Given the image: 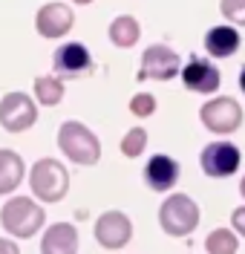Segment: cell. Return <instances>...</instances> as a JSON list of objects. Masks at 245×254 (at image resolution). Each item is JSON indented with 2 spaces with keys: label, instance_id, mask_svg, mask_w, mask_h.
<instances>
[{
  "label": "cell",
  "instance_id": "obj_1",
  "mask_svg": "<svg viewBox=\"0 0 245 254\" xmlns=\"http://www.w3.org/2000/svg\"><path fill=\"white\" fill-rule=\"evenodd\" d=\"M58 144L75 165H96L98 156H101L98 139L81 122H64L61 130H58Z\"/></svg>",
  "mask_w": 245,
  "mask_h": 254
},
{
  "label": "cell",
  "instance_id": "obj_2",
  "mask_svg": "<svg viewBox=\"0 0 245 254\" xmlns=\"http://www.w3.org/2000/svg\"><path fill=\"white\" fill-rule=\"evenodd\" d=\"M159 222L170 237H185L199 225V208L188 193H173L159 208Z\"/></svg>",
  "mask_w": 245,
  "mask_h": 254
},
{
  "label": "cell",
  "instance_id": "obj_3",
  "mask_svg": "<svg viewBox=\"0 0 245 254\" xmlns=\"http://www.w3.org/2000/svg\"><path fill=\"white\" fill-rule=\"evenodd\" d=\"M0 222L15 237H32L35 231L44 225V208L35 205L29 196H15V199H9L3 205Z\"/></svg>",
  "mask_w": 245,
  "mask_h": 254
},
{
  "label": "cell",
  "instance_id": "obj_4",
  "mask_svg": "<svg viewBox=\"0 0 245 254\" xmlns=\"http://www.w3.org/2000/svg\"><path fill=\"white\" fill-rule=\"evenodd\" d=\"M29 185H32L38 199L58 202V199H64L66 188H69V174H66V168L61 162H55V159H41L32 168Z\"/></svg>",
  "mask_w": 245,
  "mask_h": 254
},
{
  "label": "cell",
  "instance_id": "obj_5",
  "mask_svg": "<svg viewBox=\"0 0 245 254\" xmlns=\"http://www.w3.org/2000/svg\"><path fill=\"white\" fill-rule=\"evenodd\" d=\"M199 119H202V125L208 127V130H213V133H234L237 127L243 125V107H240L234 98L219 95V98L208 101V104L199 110Z\"/></svg>",
  "mask_w": 245,
  "mask_h": 254
},
{
  "label": "cell",
  "instance_id": "obj_6",
  "mask_svg": "<svg viewBox=\"0 0 245 254\" xmlns=\"http://www.w3.org/2000/svg\"><path fill=\"white\" fill-rule=\"evenodd\" d=\"M38 119L32 98L23 93H9L0 101V125L6 127L9 133H20V130H29Z\"/></svg>",
  "mask_w": 245,
  "mask_h": 254
},
{
  "label": "cell",
  "instance_id": "obj_7",
  "mask_svg": "<svg viewBox=\"0 0 245 254\" xmlns=\"http://www.w3.org/2000/svg\"><path fill=\"white\" fill-rule=\"evenodd\" d=\"M179 72V55L170 47H147L145 55H142V69H139V78H156V81H170Z\"/></svg>",
  "mask_w": 245,
  "mask_h": 254
},
{
  "label": "cell",
  "instance_id": "obj_8",
  "mask_svg": "<svg viewBox=\"0 0 245 254\" xmlns=\"http://www.w3.org/2000/svg\"><path fill=\"white\" fill-rule=\"evenodd\" d=\"M240 150L234 147L231 142H213L208 144L205 150H202V156H199V162H202V171L208 176H213V179H222V176H231L237 168H240Z\"/></svg>",
  "mask_w": 245,
  "mask_h": 254
},
{
  "label": "cell",
  "instance_id": "obj_9",
  "mask_svg": "<svg viewBox=\"0 0 245 254\" xmlns=\"http://www.w3.org/2000/svg\"><path fill=\"white\" fill-rule=\"evenodd\" d=\"M130 234H133V225L121 211H107L96 222V240L104 249H121V246H127Z\"/></svg>",
  "mask_w": 245,
  "mask_h": 254
},
{
  "label": "cell",
  "instance_id": "obj_10",
  "mask_svg": "<svg viewBox=\"0 0 245 254\" xmlns=\"http://www.w3.org/2000/svg\"><path fill=\"white\" fill-rule=\"evenodd\" d=\"M182 84L191 90V93H216L219 90V69L213 64L202 61V58H191L188 66L182 69Z\"/></svg>",
  "mask_w": 245,
  "mask_h": 254
},
{
  "label": "cell",
  "instance_id": "obj_11",
  "mask_svg": "<svg viewBox=\"0 0 245 254\" xmlns=\"http://www.w3.org/2000/svg\"><path fill=\"white\" fill-rule=\"evenodd\" d=\"M52 66H55V75H81V72H90V66H93V58H90V52L84 44H64V47H58L55 52V58H52Z\"/></svg>",
  "mask_w": 245,
  "mask_h": 254
},
{
  "label": "cell",
  "instance_id": "obj_12",
  "mask_svg": "<svg viewBox=\"0 0 245 254\" xmlns=\"http://www.w3.org/2000/svg\"><path fill=\"white\" fill-rule=\"evenodd\" d=\"M145 182L153 190H159V193L162 190H170L179 182V165H176V159L164 156V153L153 156L145 168Z\"/></svg>",
  "mask_w": 245,
  "mask_h": 254
},
{
  "label": "cell",
  "instance_id": "obj_13",
  "mask_svg": "<svg viewBox=\"0 0 245 254\" xmlns=\"http://www.w3.org/2000/svg\"><path fill=\"white\" fill-rule=\"evenodd\" d=\"M72 29V12L64 3H47L38 12V32L44 38H61Z\"/></svg>",
  "mask_w": 245,
  "mask_h": 254
},
{
  "label": "cell",
  "instance_id": "obj_14",
  "mask_svg": "<svg viewBox=\"0 0 245 254\" xmlns=\"http://www.w3.org/2000/svg\"><path fill=\"white\" fill-rule=\"evenodd\" d=\"M41 252L44 254H78V231L69 222L52 225L47 234H44Z\"/></svg>",
  "mask_w": 245,
  "mask_h": 254
},
{
  "label": "cell",
  "instance_id": "obj_15",
  "mask_svg": "<svg viewBox=\"0 0 245 254\" xmlns=\"http://www.w3.org/2000/svg\"><path fill=\"white\" fill-rule=\"evenodd\" d=\"M205 49L213 58H228V55H234L240 49V32L234 26H213L205 35Z\"/></svg>",
  "mask_w": 245,
  "mask_h": 254
},
{
  "label": "cell",
  "instance_id": "obj_16",
  "mask_svg": "<svg viewBox=\"0 0 245 254\" xmlns=\"http://www.w3.org/2000/svg\"><path fill=\"white\" fill-rule=\"evenodd\" d=\"M20 176H23V159L15 150H0V193L17 188Z\"/></svg>",
  "mask_w": 245,
  "mask_h": 254
},
{
  "label": "cell",
  "instance_id": "obj_17",
  "mask_svg": "<svg viewBox=\"0 0 245 254\" xmlns=\"http://www.w3.org/2000/svg\"><path fill=\"white\" fill-rule=\"evenodd\" d=\"M139 20L130 15H121V17H115L113 23H110V41H113L115 47H133L136 41H139Z\"/></svg>",
  "mask_w": 245,
  "mask_h": 254
},
{
  "label": "cell",
  "instance_id": "obj_18",
  "mask_svg": "<svg viewBox=\"0 0 245 254\" xmlns=\"http://www.w3.org/2000/svg\"><path fill=\"white\" fill-rule=\"evenodd\" d=\"M205 249H208V254H237L240 243H237V237L231 234L228 228H216L213 234H208Z\"/></svg>",
  "mask_w": 245,
  "mask_h": 254
},
{
  "label": "cell",
  "instance_id": "obj_19",
  "mask_svg": "<svg viewBox=\"0 0 245 254\" xmlns=\"http://www.w3.org/2000/svg\"><path fill=\"white\" fill-rule=\"evenodd\" d=\"M35 93L41 104H58L64 98V84L58 78H38L35 81Z\"/></svg>",
  "mask_w": 245,
  "mask_h": 254
},
{
  "label": "cell",
  "instance_id": "obj_20",
  "mask_svg": "<svg viewBox=\"0 0 245 254\" xmlns=\"http://www.w3.org/2000/svg\"><path fill=\"white\" fill-rule=\"evenodd\" d=\"M145 144H147V133L142 130V127H133V130H127V136L121 139V153L136 159L142 150H145Z\"/></svg>",
  "mask_w": 245,
  "mask_h": 254
},
{
  "label": "cell",
  "instance_id": "obj_21",
  "mask_svg": "<svg viewBox=\"0 0 245 254\" xmlns=\"http://www.w3.org/2000/svg\"><path fill=\"white\" fill-rule=\"evenodd\" d=\"M219 9H222V17H228L231 23L245 26V0H222Z\"/></svg>",
  "mask_w": 245,
  "mask_h": 254
},
{
  "label": "cell",
  "instance_id": "obj_22",
  "mask_svg": "<svg viewBox=\"0 0 245 254\" xmlns=\"http://www.w3.org/2000/svg\"><path fill=\"white\" fill-rule=\"evenodd\" d=\"M130 110L136 113V116H153V110H156V98H153L150 93H139V95H133Z\"/></svg>",
  "mask_w": 245,
  "mask_h": 254
},
{
  "label": "cell",
  "instance_id": "obj_23",
  "mask_svg": "<svg viewBox=\"0 0 245 254\" xmlns=\"http://www.w3.org/2000/svg\"><path fill=\"white\" fill-rule=\"evenodd\" d=\"M231 225H234V231H237V234H243V237H245V205L237 208V211L231 214Z\"/></svg>",
  "mask_w": 245,
  "mask_h": 254
},
{
  "label": "cell",
  "instance_id": "obj_24",
  "mask_svg": "<svg viewBox=\"0 0 245 254\" xmlns=\"http://www.w3.org/2000/svg\"><path fill=\"white\" fill-rule=\"evenodd\" d=\"M0 254H20V252H17V246H15V243H9V240H3V237H0Z\"/></svg>",
  "mask_w": 245,
  "mask_h": 254
},
{
  "label": "cell",
  "instance_id": "obj_25",
  "mask_svg": "<svg viewBox=\"0 0 245 254\" xmlns=\"http://www.w3.org/2000/svg\"><path fill=\"white\" fill-rule=\"evenodd\" d=\"M240 87H243V93H245V66H243V72H240Z\"/></svg>",
  "mask_w": 245,
  "mask_h": 254
},
{
  "label": "cell",
  "instance_id": "obj_26",
  "mask_svg": "<svg viewBox=\"0 0 245 254\" xmlns=\"http://www.w3.org/2000/svg\"><path fill=\"white\" fill-rule=\"evenodd\" d=\"M240 190H243V196H245V176H243V182H240Z\"/></svg>",
  "mask_w": 245,
  "mask_h": 254
},
{
  "label": "cell",
  "instance_id": "obj_27",
  "mask_svg": "<svg viewBox=\"0 0 245 254\" xmlns=\"http://www.w3.org/2000/svg\"><path fill=\"white\" fill-rule=\"evenodd\" d=\"M75 3H81V6H84V3H93V0H75Z\"/></svg>",
  "mask_w": 245,
  "mask_h": 254
}]
</instances>
